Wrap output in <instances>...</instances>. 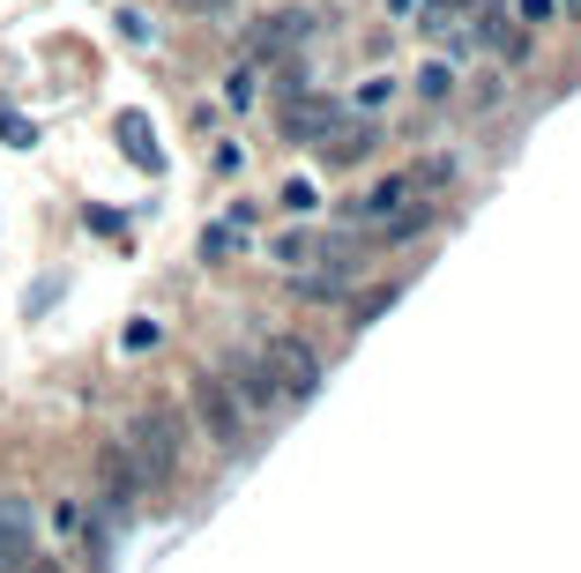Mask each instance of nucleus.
I'll return each mask as SVG.
<instances>
[{
    "instance_id": "nucleus-10",
    "label": "nucleus",
    "mask_w": 581,
    "mask_h": 573,
    "mask_svg": "<svg viewBox=\"0 0 581 573\" xmlns=\"http://www.w3.org/2000/svg\"><path fill=\"white\" fill-rule=\"evenodd\" d=\"M120 142H127V157L142 164V171H157V134L142 127V112H120Z\"/></svg>"
},
{
    "instance_id": "nucleus-19",
    "label": "nucleus",
    "mask_w": 581,
    "mask_h": 573,
    "mask_svg": "<svg viewBox=\"0 0 581 573\" xmlns=\"http://www.w3.org/2000/svg\"><path fill=\"white\" fill-rule=\"evenodd\" d=\"M559 8H567V15H581V0H559Z\"/></svg>"
},
{
    "instance_id": "nucleus-5",
    "label": "nucleus",
    "mask_w": 581,
    "mask_h": 573,
    "mask_svg": "<svg viewBox=\"0 0 581 573\" xmlns=\"http://www.w3.org/2000/svg\"><path fill=\"white\" fill-rule=\"evenodd\" d=\"M224 387L239 395V409H247V417H261V409L284 403V395H276V372H269V358H261V350H239V358L224 366Z\"/></svg>"
},
{
    "instance_id": "nucleus-20",
    "label": "nucleus",
    "mask_w": 581,
    "mask_h": 573,
    "mask_svg": "<svg viewBox=\"0 0 581 573\" xmlns=\"http://www.w3.org/2000/svg\"><path fill=\"white\" fill-rule=\"evenodd\" d=\"M23 573H60V566H23Z\"/></svg>"
},
{
    "instance_id": "nucleus-4",
    "label": "nucleus",
    "mask_w": 581,
    "mask_h": 573,
    "mask_svg": "<svg viewBox=\"0 0 581 573\" xmlns=\"http://www.w3.org/2000/svg\"><path fill=\"white\" fill-rule=\"evenodd\" d=\"M321 31V15L313 8H284V15H269V23H253V38H247V52L253 60H284V52H298V45Z\"/></svg>"
},
{
    "instance_id": "nucleus-7",
    "label": "nucleus",
    "mask_w": 581,
    "mask_h": 573,
    "mask_svg": "<svg viewBox=\"0 0 581 573\" xmlns=\"http://www.w3.org/2000/svg\"><path fill=\"white\" fill-rule=\"evenodd\" d=\"M411 202H417V179L411 171H388L380 187H366V194L351 202V216H358V224H388V216H403Z\"/></svg>"
},
{
    "instance_id": "nucleus-8",
    "label": "nucleus",
    "mask_w": 581,
    "mask_h": 573,
    "mask_svg": "<svg viewBox=\"0 0 581 573\" xmlns=\"http://www.w3.org/2000/svg\"><path fill=\"white\" fill-rule=\"evenodd\" d=\"M343 120H351V112H343L335 97H329V105H321V97H306V105H290V112H284V134H298V142H329Z\"/></svg>"
},
{
    "instance_id": "nucleus-13",
    "label": "nucleus",
    "mask_w": 581,
    "mask_h": 573,
    "mask_svg": "<svg viewBox=\"0 0 581 573\" xmlns=\"http://www.w3.org/2000/svg\"><path fill=\"white\" fill-rule=\"evenodd\" d=\"M52 529H60V544H75V536H83V506L60 499V506H52Z\"/></svg>"
},
{
    "instance_id": "nucleus-14",
    "label": "nucleus",
    "mask_w": 581,
    "mask_h": 573,
    "mask_svg": "<svg viewBox=\"0 0 581 573\" xmlns=\"http://www.w3.org/2000/svg\"><path fill=\"white\" fill-rule=\"evenodd\" d=\"M127 350H157V321H134V327H127Z\"/></svg>"
},
{
    "instance_id": "nucleus-2",
    "label": "nucleus",
    "mask_w": 581,
    "mask_h": 573,
    "mask_svg": "<svg viewBox=\"0 0 581 573\" xmlns=\"http://www.w3.org/2000/svg\"><path fill=\"white\" fill-rule=\"evenodd\" d=\"M269 372H276V395L284 403H306L313 387H321V350L306 343V335H269Z\"/></svg>"
},
{
    "instance_id": "nucleus-1",
    "label": "nucleus",
    "mask_w": 581,
    "mask_h": 573,
    "mask_svg": "<svg viewBox=\"0 0 581 573\" xmlns=\"http://www.w3.org/2000/svg\"><path fill=\"white\" fill-rule=\"evenodd\" d=\"M127 454H134L142 477H171V469H179V417H171L165 403L134 409V417H127Z\"/></svg>"
},
{
    "instance_id": "nucleus-18",
    "label": "nucleus",
    "mask_w": 581,
    "mask_h": 573,
    "mask_svg": "<svg viewBox=\"0 0 581 573\" xmlns=\"http://www.w3.org/2000/svg\"><path fill=\"white\" fill-rule=\"evenodd\" d=\"M388 15H417V0H388Z\"/></svg>"
},
{
    "instance_id": "nucleus-15",
    "label": "nucleus",
    "mask_w": 581,
    "mask_h": 573,
    "mask_svg": "<svg viewBox=\"0 0 581 573\" xmlns=\"http://www.w3.org/2000/svg\"><path fill=\"white\" fill-rule=\"evenodd\" d=\"M0 134H8V142H38V127L15 120V112H0Z\"/></svg>"
},
{
    "instance_id": "nucleus-17",
    "label": "nucleus",
    "mask_w": 581,
    "mask_h": 573,
    "mask_svg": "<svg viewBox=\"0 0 581 573\" xmlns=\"http://www.w3.org/2000/svg\"><path fill=\"white\" fill-rule=\"evenodd\" d=\"M552 8H559V0H522V23H544Z\"/></svg>"
},
{
    "instance_id": "nucleus-3",
    "label": "nucleus",
    "mask_w": 581,
    "mask_h": 573,
    "mask_svg": "<svg viewBox=\"0 0 581 573\" xmlns=\"http://www.w3.org/2000/svg\"><path fill=\"white\" fill-rule=\"evenodd\" d=\"M194 417L209 425L216 447H247V409H239V395L224 387V372H202V380H194Z\"/></svg>"
},
{
    "instance_id": "nucleus-9",
    "label": "nucleus",
    "mask_w": 581,
    "mask_h": 573,
    "mask_svg": "<svg viewBox=\"0 0 581 573\" xmlns=\"http://www.w3.org/2000/svg\"><path fill=\"white\" fill-rule=\"evenodd\" d=\"M388 105H395V75H366L358 89H351V112H358V120H374V112H388Z\"/></svg>"
},
{
    "instance_id": "nucleus-11",
    "label": "nucleus",
    "mask_w": 581,
    "mask_h": 573,
    "mask_svg": "<svg viewBox=\"0 0 581 573\" xmlns=\"http://www.w3.org/2000/svg\"><path fill=\"white\" fill-rule=\"evenodd\" d=\"M269 253H276L284 268H306V261L321 253V239H313V231H284V239H269Z\"/></svg>"
},
{
    "instance_id": "nucleus-6",
    "label": "nucleus",
    "mask_w": 581,
    "mask_h": 573,
    "mask_svg": "<svg viewBox=\"0 0 581 573\" xmlns=\"http://www.w3.org/2000/svg\"><path fill=\"white\" fill-rule=\"evenodd\" d=\"M31 544H38V514L23 499H0V573L31 566Z\"/></svg>"
},
{
    "instance_id": "nucleus-12",
    "label": "nucleus",
    "mask_w": 581,
    "mask_h": 573,
    "mask_svg": "<svg viewBox=\"0 0 581 573\" xmlns=\"http://www.w3.org/2000/svg\"><path fill=\"white\" fill-rule=\"evenodd\" d=\"M448 89H455V60H425V75H417V97H432V105H440Z\"/></svg>"
},
{
    "instance_id": "nucleus-16",
    "label": "nucleus",
    "mask_w": 581,
    "mask_h": 573,
    "mask_svg": "<svg viewBox=\"0 0 581 573\" xmlns=\"http://www.w3.org/2000/svg\"><path fill=\"white\" fill-rule=\"evenodd\" d=\"M232 0H179V15H224Z\"/></svg>"
}]
</instances>
